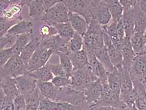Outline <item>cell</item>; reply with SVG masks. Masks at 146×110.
Here are the masks:
<instances>
[{"instance_id": "1", "label": "cell", "mask_w": 146, "mask_h": 110, "mask_svg": "<svg viewBox=\"0 0 146 110\" xmlns=\"http://www.w3.org/2000/svg\"><path fill=\"white\" fill-rule=\"evenodd\" d=\"M83 38L84 49L87 53L94 52L95 50L103 48L105 46L103 28L94 20L90 22L88 30Z\"/></svg>"}, {"instance_id": "2", "label": "cell", "mask_w": 146, "mask_h": 110, "mask_svg": "<svg viewBox=\"0 0 146 110\" xmlns=\"http://www.w3.org/2000/svg\"><path fill=\"white\" fill-rule=\"evenodd\" d=\"M56 102H66L75 106L78 110H91L84 92L71 87L60 88Z\"/></svg>"}, {"instance_id": "3", "label": "cell", "mask_w": 146, "mask_h": 110, "mask_svg": "<svg viewBox=\"0 0 146 110\" xmlns=\"http://www.w3.org/2000/svg\"><path fill=\"white\" fill-rule=\"evenodd\" d=\"M70 79V87L84 93L93 82L98 79V78L92 71L89 64L85 68L74 69Z\"/></svg>"}, {"instance_id": "4", "label": "cell", "mask_w": 146, "mask_h": 110, "mask_svg": "<svg viewBox=\"0 0 146 110\" xmlns=\"http://www.w3.org/2000/svg\"><path fill=\"white\" fill-rule=\"evenodd\" d=\"M70 11L63 1H60L52 8L46 10L42 20L52 26L66 23L69 21Z\"/></svg>"}, {"instance_id": "5", "label": "cell", "mask_w": 146, "mask_h": 110, "mask_svg": "<svg viewBox=\"0 0 146 110\" xmlns=\"http://www.w3.org/2000/svg\"><path fill=\"white\" fill-rule=\"evenodd\" d=\"M71 13H75L83 17L88 23L93 20L94 9L98 1H87V0H66L63 1Z\"/></svg>"}, {"instance_id": "6", "label": "cell", "mask_w": 146, "mask_h": 110, "mask_svg": "<svg viewBox=\"0 0 146 110\" xmlns=\"http://www.w3.org/2000/svg\"><path fill=\"white\" fill-rule=\"evenodd\" d=\"M27 72V65L23 62L20 56L15 55L6 64L1 67V78L15 79Z\"/></svg>"}, {"instance_id": "7", "label": "cell", "mask_w": 146, "mask_h": 110, "mask_svg": "<svg viewBox=\"0 0 146 110\" xmlns=\"http://www.w3.org/2000/svg\"><path fill=\"white\" fill-rule=\"evenodd\" d=\"M100 80L103 85V94L101 99L96 105L113 107V108H123L126 106L120 99V94L112 90L109 87L107 81V77Z\"/></svg>"}, {"instance_id": "8", "label": "cell", "mask_w": 146, "mask_h": 110, "mask_svg": "<svg viewBox=\"0 0 146 110\" xmlns=\"http://www.w3.org/2000/svg\"><path fill=\"white\" fill-rule=\"evenodd\" d=\"M53 54L52 50L47 49L41 45L31 57L27 64L28 72H33L44 67L49 62V59Z\"/></svg>"}, {"instance_id": "9", "label": "cell", "mask_w": 146, "mask_h": 110, "mask_svg": "<svg viewBox=\"0 0 146 110\" xmlns=\"http://www.w3.org/2000/svg\"><path fill=\"white\" fill-rule=\"evenodd\" d=\"M68 43L57 34L42 40L40 45L47 49L52 50L53 54L56 55L59 52L69 53Z\"/></svg>"}, {"instance_id": "10", "label": "cell", "mask_w": 146, "mask_h": 110, "mask_svg": "<svg viewBox=\"0 0 146 110\" xmlns=\"http://www.w3.org/2000/svg\"><path fill=\"white\" fill-rule=\"evenodd\" d=\"M21 4L26 5L28 9V17L35 22L42 20L46 11L44 1L42 0H28L21 1Z\"/></svg>"}, {"instance_id": "11", "label": "cell", "mask_w": 146, "mask_h": 110, "mask_svg": "<svg viewBox=\"0 0 146 110\" xmlns=\"http://www.w3.org/2000/svg\"><path fill=\"white\" fill-rule=\"evenodd\" d=\"M129 74L132 79L146 83V57L142 54L137 55L132 63Z\"/></svg>"}, {"instance_id": "12", "label": "cell", "mask_w": 146, "mask_h": 110, "mask_svg": "<svg viewBox=\"0 0 146 110\" xmlns=\"http://www.w3.org/2000/svg\"><path fill=\"white\" fill-rule=\"evenodd\" d=\"M104 45L106 47L113 67L118 71L123 69V58L121 52L113 45L109 36L104 31Z\"/></svg>"}, {"instance_id": "13", "label": "cell", "mask_w": 146, "mask_h": 110, "mask_svg": "<svg viewBox=\"0 0 146 110\" xmlns=\"http://www.w3.org/2000/svg\"><path fill=\"white\" fill-rule=\"evenodd\" d=\"M93 20L96 21L102 27L107 26L112 21V16L106 1H98L94 9Z\"/></svg>"}, {"instance_id": "14", "label": "cell", "mask_w": 146, "mask_h": 110, "mask_svg": "<svg viewBox=\"0 0 146 110\" xmlns=\"http://www.w3.org/2000/svg\"><path fill=\"white\" fill-rule=\"evenodd\" d=\"M20 94L27 95L35 91L37 87V81L28 73L15 79Z\"/></svg>"}, {"instance_id": "15", "label": "cell", "mask_w": 146, "mask_h": 110, "mask_svg": "<svg viewBox=\"0 0 146 110\" xmlns=\"http://www.w3.org/2000/svg\"><path fill=\"white\" fill-rule=\"evenodd\" d=\"M84 94L91 108L92 106L97 105L103 94V85L100 79L93 82L85 90Z\"/></svg>"}, {"instance_id": "16", "label": "cell", "mask_w": 146, "mask_h": 110, "mask_svg": "<svg viewBox=\"0 0 146 110\" xmlns=\"http://www.w3.org/2000/svg\"><path fill=\"white\" fill-rule=\"evenodd\" d=\"M123 58V70L129 72L130 69L136 57L135 53L132 49L131 41L129 39H126L123 42L122 49L120 50Z\"/></svg>"}, {"instance_id": "17", "label": "cell", "mask_w": 146, "mask_h": 110, "mask_svg": "<svg viewBox=\"0 0 146 110\" xmlns=\"http://www.w3.org/2000/svg\"><path fill=\"white\" fill-rule=\"evenodd\" d=\"M68 22L76 33L80 35L82 37H84L87 33L89 24L81 15L70 12Z\"/></svg>"}, {"instance_id": "18", "label": "cell", "mask_w": 146, "mask_h": 110, "mask_svg": "<svg viewBox=\"0 0 146 110\" xmlns=\"http://www.w3.org/2000/svg\"><path fill=\"white\" fill-rule=\"evenodd\" d=\"M37 87L44 97L53 101H57L60 88L56 87L52 82L37 81Z\"/></svg>"}, {"instance_id": "19", "label": "cell", "mask_w": 146, "mask_h": 110, "mask_svg": "<svg viewBox=\"0 0 146 110\" xmlns=\"http://www.w3.org/2000/svg\"><path fill=\"white\" fill-rule=\"evenodd\" d=\"M34 29L35 21L30 19H24L14 25L6 33L18 37L25 33H34Z\"/></svg>"}, {"instance_id": "20", "label": "cell", "mask_w": 146, "mask_h": 110, "mask_svg": "<svg viewBox=\"0 0 146 110\" xmlns=\"http://www.w3.org/2000/svg\"><path fill=\"white\" fill-rule=\"evenodd\" d=\"M1 89L6 96L12 99L20 94L13 78H1Z\"/></svg>"}, {"instance_id": "21", "label": "cell", "mask_w": 146, "mask_h": 110, "mask_svg": "<svg viewBox=\"0 0 146 110\" xmlns=\"http://www.w3.org/2000/svg\"><path fill=\"white\" fill-rule=\"evenodd\" d=\"M41 42H42V40L38 36L35 35L33 39L28 43V45L25 47L23 51L21 52L20 57L27 65L38 47L40 46Z\"/></svg>"}, {"instance_id": "22", "label": "cell", "mask_w": 146, "mask_h": 110, "mask_svg": "<svg viewBox=\"0 0 146 110\" xmlns=\"http://www.w3.org/2000/svg\"><path fill=\"white\" fill-rule=\"evenodd\" d=\"M87 53L88 57L90 68L93 73L100 79L106 77L107 75L108 72L96 57L94 52H88Z\"/></svg>"}, {"instance_id": "23", "label": "cell", "mask_w": 146, "mask_h": 110, "mask_svg": "<svg viewBox=\"0 0 146 110\" xmlns=\"http://www.w3.org/2000/svg\"><path fill=\"white\" fill-rule=\"evenodd\" d=\"M133 16L134 20V31L135 33L144 34L146 31V15L142 12L138 4L133 10Z\"/></svg>"}, {"instance_id": "24", "label": "cell", "mask_w": 146, "mask_h": 110, "mask_svg": "<svg viewBox=\"0 0 146 110\" xmlns=\"http://www.w3.org/2000/svg\"><path fill=\"white\" fill-rule=\"evenodd\" d=\"M24 6L23 5L21 4V1H13L12 5L5 11L1 12V17L8 20H13L20 17L23 18L22 13Z\"/></svg>"}, {"instance_id": "25", "label": "cell", "mask_w": 146, "mask_h": 110, "mask_svg": "<svg viewBox=\"0 0 146 110\" xmlns=\"http://www.w3.org/2000/svg\"><path fill=\"white\" fill-rule=\"evenodd\" d=\"M132 81L134 87L138 93V97L135 103V107L138 110H146V90L144 84L135 79H132Z\"/></svg>"}, {"instance_id": "26", "label": "cell", "mask_w": 146, "mask_h": 110, "mask_svg": "<svg viewBox=\"0 0 146 110\" xmlns=\"http://www.w3.org/2000/svg\"><path fill=\"white\" fill-rule=\"evenodd\" d=\"M26 107L25 110H38L40 108V104L41 99L43 96L41 93L38 87L36 88L33 92L25 95Z\"/></svg>"}, {"instance_id": "27", "label": "cell", "mask_w": 146, "mask_h": 110, "mask_svg": "<svg viewBox=\"0 0 146 110\" xmlns=\"http://www.w3.org/2000/svg\"><path fill=\"white\" fill-rule=\"evenodd\" d=\"M68 54L74 65V69L85 68L89 64L88 55L84 49L78 52L69 53Z\"/></svg>"}, {"instance_id": "28", "label": "cell", "mask_w": 146, "mask_h": 110, "mask_svg": "<svg viewBox=\"0 0 146 110\" xmlns=\"http://www.w3.org/2000/svg\"><path fill=\"white\" fill-rule=\"evenodd\" d=\"M34 36V33H25L18 36L15 45L12 47L14 56H20L25 47H26L28 45V43L33 39Z\"/></svg>"}, {"instance_id": "29", "label": "cell", "mask_w": 146, "mask_h": 110, "mask_svg": "<svg viewBox=\"0 0 146 110\" xmlns=\"http://www.w3.org/2000/svg\"><path fill=\"white\" fill-rule=\"evenodd\" d=\"M94 53L108 72H111L114 70L115 67H113L112 63L111 62L110 56L106 47L104 46L103 48L95 50Z\"/></svg>"}, {"instance_id": "30", "label": "cell", "mask_w": 146, "mask_h": 110, "mask_svg": "<svg viewBox=\"0 0 146 110\" xmlns=\"http://www.w3.org/2000/svg\"><path fill=\"white\" fill-rule=\"evenodd\" d=\"M28 73L31 76H32L35 79L40 82H51L54 77L48 64L44 67H41L35 71L28 72Z\"/></svg>"}, {"instance_id": "31", "label": "cell", "mask_w": 146, "mask_h": 110, "mask_svg": "<svg viewBox=\"0 0 146 110\" xmlns=\"http://www.w3.org/2000/svg\"><path fill=\"white\" fill-rule=\"evenodd\" d=\"M133 10L131 11H123L122 17V22L124 27L126 38L129 39H131V38L135 33Z\"/></svg>"}, {"instance_id": "32", "label": "cell", "mask_w": 146, "mask_h": 110, "mask_svg": "<svg viewBox=\"0 0 146 110\" xmlns=\"http://www.w3.org/2000/svg\"><path fill=\"white\" fill-rule=\"evenodd\" d=\"M108 7L112 16V20L119 21L122 20L123 15V8L117 0H106Z\"/></svg>"}, {"instance_id": "33", "label": "cell", "mask_w": 146, "mask_h": 110, "mask_svg": "<svg viewBox=\"0 0 146 110\" xmlns=\"http://www.w3.org/2000/svg\"><path fill=\"white\" fill-rule=\"evenodd\" d=\"M119 71L120 72V80H121L120 94H124L131 92L134 88V86L129 72L123 70V69Z\"/></svg>"}, {"instance_id": "34", "label": "cell", "mask_w": 146, "mask_h": 110, "mask_svg": "<svg viewBox=\"0 0 146 110\" xmlns=\"http://www.w3.org/2000/svg\"><path fill=\"white\" fill-rule=\"evenodd\" d=\"M130 41L132 49L134 50L136 55H140L144 52L146 47L144 34L134 33Z\"/></svg>"}, {"instance_id": "35", "label": "cell", "mask_w": 146, "mask_h": 110, "mask_svg": "<svg viewBox=\"0 0 146 110\" xmlns=\"http://www.w3.org/2000/svg\"><path fill=\"white\" fill-rule=\"evenodd\" d=\"M54 27L56 28L59 35L66 42H69L75 33L69 22L58 24Z\"/></svg>"}, {"instance_id": "36", "label": "cell", "mask_w": 146, "mask_h": 110, "mask_svg": "<svg viewBox=\"0 0 146 110\" xmlns=\"http://www.w3.org/2000/svg\"><path fill=\"white\" fill-rule=\"evenodd\" d=\"M107 81L110 89L120 94L121 80H120V72L117 69H114L112 72H108Z\"/></svg>"}, {"instance_id": "37", "label": "cell", "mask_w": 146, "mask_h": 110, "mask_svg": "<svg viewBox=\"0 0 146 110\" xmlns=\"http://www.w3.org/2000/svg\"><path fill=\"white\" fill-rule=\"evenodd\" d=\"M38 35L37 36L42 40L58 34V31L55 27L42 21H41V25L38 27Z\"/></svg>"}, {"instance_id": "38", "label": "cell", "mask_w": 146, "mask_h": 110, "mask_svg": "<svg viewBox=\"0 0 146 110\" xmlns=\"http://www.w3.org/2000/svg\"><path fill=\"white\" fill-rule=\"evenodd\" d=\"M56 55H58L59 57L60 65L62 66L66 74L69 77H70L72 72L74 71V65H73L69 54L66 53L59 52L57 53Z\"/></svg>"}, {"instance_id": "39", "label": "cell", "mask_w": 146, "mask_h": 110, "mask_svg": "<svg viewBox=\"0 0 146 110\" xmlns=\"http://www.w3.org/2000/svg\"><path fill=\"white\" fill-rule=\"evenodd\" d=\"M84 38L80 35L75 33L74 37L68 43L69 53L78 52L84 49Z\"/></svg>"}, {"instance_id": "40", "label": "cell", "mask_w": 146, "mask_h": 110, "mask_svg": "<svg viewBox=\"0 0 146 110\" xmlns=\"http://www.w3.org/2000/svg\"><path fill=\"white\" fill-rule=\"evenodd\" d=\"M1 20H0V34H1V37L8 32V31L11 29V28L17 24L18 22L24 20V18H17L15 19H13V20H8L4 18L1 17Z\"/></svg>"}, {"instance_id": "41", "label": "cell", "mask_w": 146, "mask_h": 110, "mask_svg": "<svg viewBox=\"0 0 146 110\" xmlns=\"http://www.w3.org/2000/svg\"><path fill=\"white\" fill-rule=\"evenodd\" d=\"M120 97L122 101L129 108H131L135 106V103L138 97L137 91L134 87L131 92L124 94H120Z\"/></svg>"}, {"instance_id": "42", "label": "cell", "mask_w": 146, "mask_h": 110, "mask_svg": "<svg viewBox=\"0 0 146 110\" xmlns=\"http://www.w3.org/2000/svg\"><path fill=\"white\" fill-rule=\"evenodd\" d=\"M17 39V37L11 35L8 33H6L5 35L1 37V40H0L1 50L11 48L15 45Z\"/></svg>"}, {"instance_id": "43", "label": "cell", "mask_w": 146, "mask_h": 110, "mask_svg": "<svg viewBox=\"0 0 146 110\" xmlns=\"http://www.w3.org/2000/svg\"><path fill=\"white\" fill-rule=\"evenodd\" d=\"M0 109L1 110H15L13 99L9 98L1 89L0 96Z\"/></svg>"}, {"instance_id": "44", "label": "cell", "mask_w": 146, "mask_h": 110, "mask_svg": "<svg viewBox=\"0 0 146 110\" xmlns=\"http://www.w3.org/2000/svg\"><path fill=\"white\" fill-rule=\"evenodd\" d=\"M48 65L54 77H70L68 75L66 74V72L63 70V69L62 68V66L60 65V64H55L48 62Z\"/></svg>"}, {"instance_id": "45", "label": "cell", "mask_w": 146, "mask_h": 110, "mask_svg": "<svg viewBox=\"0 0 146 110\" xmlns=\"http://www.w3.org/2000/svg\"><path fill=\"white\" fill-rule=\"evenodd\" d=\"M56 101L43 97L40 101L39 109L41 110H56Z\"/></svg>"}, {"instance_id": "46", "label": "cell", "mask_w": 146, "mask_h": 110, "mask_svg": "<svg viewBox=\"0 0 146 110\" xmlns=\"http://www.w3.org/2000/svg\"><path fill=\"white\" fill-rule=\"evenodd\" d=\"M51 82L58 88H63L70 86V77H54Z\"/></svg>"}, {"instance_id": "47", "label": "cell", "mask_w": 146, "mask_h": 110, "mask_svg": "<svg viewBox=\"0 0 146 110\" xmlns=\"http://www.w3.org/2000/svg\"><path fill=\"white\" fill-rule=\"evenodd\" d=\"M13 56H14V55L12 47L11 48L1 50V52H0V64H1V67L6 64Z\"/></svg>"}, {"instance_id": "48", "label": "cell", "mask_w": 146, "mask_h": 110, "mask_svg": "<svg viewBox=\"0 0 146 110\" xmlns=\"http://www.w3.org/2000/svg\"><path fill=\"white\" fill-rule=\"evenodd\" d=\"M15 110H23L26 107L25 97L23 94H19L13 99Z\"/></svg>"}, {"instance_id": "49", "label": "cell", "mask_w": 146, "mask_h": 110, "mask_svg": "<svg viewBox=\"0 0 146 110\" xmlns=\"http://www.w3.org/2000/svg\"><path fill=\"white\" fill-rule=\"evenodd\" d=\"M120 4L123 8V11H132L137 5V1L136 0H122L120 1Z\"/></svg>"}, {"instance_id": "50", "label": "cell", "mask_w": 146, "mask_h": 110, "mask_svg": "<svg viewBox=\"0 0 146 110\" xmlns=\"http://www.w3.org/2000/svg\"><path fill=\"white\" fill-rule=\"evenodd\" d=\"M56 110H78V109L68 103L57 102Z\"/></svg>"}, {"instance_id": "51", "label": "cell", "mask_w": 146, "mask_h": 110, "mask_svg": "<svg viewBox=\"0 0 146 110\" xmlns=\"http://www.w3.org/2000/svg\"><path fill=\"white\" fill-rule=\"evenodd\" d=\"M91 110H131V108L128 106H125L123 108H113V107L101 106H94L92 107Z\"/></svg>"}, {"instance_id": "52", "label": "cell", "mask_w": 146, "mask_h": 110, "mask_svg": "<svg viewBox=\"0 0 146 110\" xmlns=\"http://www.w3.org/2000/svg\"><path fill=\"white\" fill-rule=\"evenodd\" d=\"M13 3V1L11 0H1L0 1V13L5 11L9 6L12 5Z\"/></svg>"}, {"instance_id": "53", "label": "cell", "mask_w": 146, "mask_h": 110, "mask_svg": "<svg viewBox=\"0 0 146 110\" xmlns=\"http://www.w3.org/2000/svg\"><path fill=\"white\" fill-rule=\"evenodd\" d=\"M60 1H44V3H45V6L46 7V10H48L50 8H52L53 6H55L57 3H58Z\"/></svg>"}, {"instance_id": "54", "label": "cell", "mask_w": 146, "mask_h": 110, "mask_svg": "<svg viewBox=\"0 0 146 110\" xmlns=\"http://www.w3.org/2000/svg\"><path fill=\"white\" fill-rule=\"evenodd\" d=\"M138 4L141 10L146 15V1L144 0H139L138 1Z\"/></svg>"}, {"instance_id": "55", "label": "cell", "mask_w": 146, "mask_h": 110, "mask_svg": "<svg viewBox=\"0 0 146 110\" xmlns=\"http://www.w3.org/2000/svg\"><path fill=\"white\" fill-rule=\"evenodd\" d=\"M144 40H145V45H146V31L144 34ZM145 48H146V47H145Z\"/></svg>"}, {"instance_id": "56", "label": "cell", "mask_w": 146, "mask_h": 110, "mask_svg": "<svg viewBox=\"0 0 146 110\" xmlns=\"http://www.w3.org/2000/svg\"><path fill=\"white\" fill-rule=\"evenodd\" d=\"M142 55H144L145 57H146V48H145V50H144V52L143 53H142Z\"/></svg>"}, {"instance_id": "57", "label": "cell", "mask_w": 146, "mask_h": 110, "mask_svg": "<svg viewBox=\"0 0 146 110\" xmlns=\"http://www.w3.org/2000/svg\"><path fill=\"white\" fill-rule=\"evenodd\" d=\"M131 110H138V109L136 108L135 107V106H133L132 108H131Z\"/></svg>"}, {"instance_id": "58", "label": "cell", "mask_w": 146, "mask_h": 110, "mask_svg": "<svg viewBox=\"0 0 146 110\" xmlns=\"http://www.w3.org/2000/svg\"><path fill=\"white\" fill-rule=\"evenodd\" d=\"M144 86H145V90H146V83L144 84Z\"/></svg>"}, {"instance_id": "59", "label": "cell", "mask_w": 146, "mask_h": 110, "mask_svg": "<svg viewBox=\"0 0 146 110\" xmlns=\"http://www.w3.org/2000/svg\"><path fill=\"white\" fill-rule=\"evenodd\" d=\"M23 110H25V109H23Z\"/></svg>"}]
</instances>
